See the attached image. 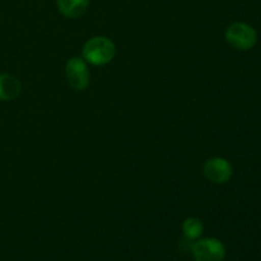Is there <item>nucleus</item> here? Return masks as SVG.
<instances>
[{
    "instance_id": "obj_1",
    "label": "nucleus",
    "mask_w": 261,
    "mask_h": 261,
    "mask_svg": "<svg viewBox=\"0 0 261 261\" xmlns=\"http://www.w3.org/2000/svg\"><path fill=\"white\" fill-rule=\"evenodd\" d=\"M83 59L86 63L96 66H102L112 61L116 55V46L110 38L96 36L87 41L83 46Z\"/></svg>"
},
{
    "instance_id": "obj_2",
    "label": "nucleus",
    "mask_w": 261,
    "mask_h": 261,
    "mask_svg": "<svg viewBox=\"0 0 261 261\" xmlns=\"http://www.w3.org/2000/svg\"><path fill=\"white\" fill-rule=\"evenodd\" d=\"M226 40L236 50L247 51L256 43L257 33L247 23L236 22L227 28Z\"/></svg>"
},
{
    "instance_id": "obj_3",
    "label": "nucleus",
    "mask_w": 261,
    "mask_h": 261,
    "mask_svg": "<svg viewBox=\"0 0 261 261\" xmlns=\"http://www.w3.org/2000/svg\"><path fill=\"white\" fill-rule=\"evenodd\" d=\"M195 261H223L226 257V247L217 239H201L191 246Z\"/></svg>"
},
{
    "instance_id": "obj_4",
    "label": "nucleus",
    "mask_w": 261,
    "mask_h": 261,
    "mask_svg": "<svg viewBox=\"0 0 261 261\" xmlns=\"http://www.w3.org/2000/svg\"><path fill=\"white\" fill-rule=\"evenodd\" d=\"M65 75L68 83L75 91H84L89 84V70L84 59L71 58L65 65Z\"/></svg>"
},
{
    "instance_id": "obj_5",
    "label": "nucleus",
    "mask_w": 261,
    "mask_h": 261,
    "mask_svg": "<svg viewBox=\"0 0 261 261\" xmlns=\"http://www.w3.org/2000/svg\"><path fill=\"white\" fill-rule=\"evenodd\" d=\"M203 172L211 182L221 185L228 182L233 173V168L226 158L214 157L206 161Z\"/></svg>"
},
{
    "instance_id": "obj_6",
    "label": "nucleus",
    "mask_w": 261,
    "mask_h": 261,
    "mask_svg": "<svg viewBox=\"0 0 261 261\" xmlns=\"http://www.w3.org/2000/svg\"><path fill=\"white\" fill-rule=\"evenodd\" d=\"M22 92V84L10 74H0V101H12Z\"/></svg>"
},
{
    "instance_id": "obj_7",
    "label": "nucleus",
    "mask_w": 261,
    "mask_h": 261,
    "mask_svg": "<svg viewBox=\"0 0 261 261\" xmlns=\"http://www.w3.org/2000/svg\"><path fill=\"white\" fill-rule=\"evenodd\" d=\"M56 5L64 17L79 18L88 8L89 0H56Z\"/></svg>"
},
{
    "instance_id": "obj_8",
    "label": "nucleus",
    "mask_w": 261,
    "mask_h": 261,
    "mask_svg": "<svg viewBox=\"0 0 261 261\" xmlns=\"http://www.w3.org/2000/svg\"><path fill=\"white\" fill-rule=\"evenodd\" d=\"M204 226L199 218H191L185 219L182 223V232L188 240H199L203 234Z\"/></svg>"
}]
</instances>
